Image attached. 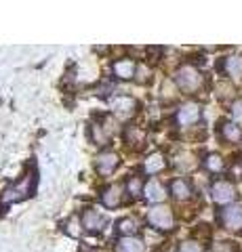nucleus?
<instances>
[{"label":"nucleus","mask_w":242,"mask_h":252,"mask_svg":"<svg viewBox=\"0 0 242 252\" xmlns=\"http://www.w3.org/2000/svg\"><path fill=\"white\" fill-rule=\"evenodd\" d=\"M110 107H112V112L118 116H131V114H135L137 103L129 94H116V97L110 99Z\"/></svg>","instance_id":"obj_8"},{"label":"nucleus","mask_w":242,"mask_h":252,"mask_svg":"<svg viewBox=\"0 0 242 252\" xmlns=\"http://www.w3.org/2000/svg\"><path fill=\"white\" fill-rule=\"evenodd\" d=\"M139 229V220L135 217H124L118 220V231L122 233V238H127V235H135Z\"/></svg>","instance_id":"obj_18"},{"label":"nucleus","mask_w":242,"mask_h":252,"mask_svg":"<svg viewBox=\"0 0 242 252\" xmlns=\"http://www.w3.org/2000/svg\"><path fill=\"white\" fill-rule=\"evenodd\" d=\"M171 193H173V198L177 202H185L192 198V185L187 183L185 179H175L173 183H171Z\"/></svg>","instance_id":"obj_12"},{"label":"nucleus","mask_w":242,"mask_h":252,"mask_svg":"<svg viewBox=\"0 0 242 252\" xmlns=\"http://www.w3.org/2000/svg\"><path fill=\"white\" fill-rule=\"evenodd\" d=\"M104 225H105V217L101 215L97 208H87L82 212V227L87 231L97 233V231L104 229Z\"/></svg>","instance_id":"obj_9"},{"label":"nucleus","mask_w":242,"mask_h":252,"mask_svg":"<svg viewBox=\"0 0 242 252\" xmlns=\"http://www.w3.org/2000/svg\"><path fill=\"white\" fill-rule=\"evenodd\" d=\"M101 200H104V204H105L107 208L118 206V204L122 202V185L120 183H114L110 187H105V191L101 193Z\"/></svg>","instance_id":"obj_14"},{"label":"nucleus","mask_w":242,"mask_h":252,"mask_svg":"<svg viewBox=\"0 0 242 252\" xmlns=\"http://www.w3.org/2000/svg\"><path fill=\"white\" fill-rule=\"evenodd\" d=\"M175 84L181 89L183 93H196L202 89V84H205V76L200 74L198 67L190 65V63H185L177 69L175 74Z\"/></svg>","instance_id":"obj_1"},{"label":"nucleus","mask_w":242,"mask_h":252,"mask_svg":"<svg viewBox=\"0 0 242 252\" xmlns=\"http://www.w3.org/2000/svg\"><path fill=\"white\" fill-rule=\"evenodd\" d=\"M80 252H101V250H97V248H93V246H89V244H84V246L80 248Z\"/></svg>","instance_id":"obj_27"},{"label":"nucleus","mask_w":242,"mask_h":252,"mask_svg":"<svg viewBox=\"0 0 242 252\" xmlns=\"http://www.w3.org/2000/svg\"><path fill=\"white\" fill-rule=\"evenodd\" d=\"M200 120V105L198 103H183L177 109V124L179 126H192Z\"/></svg>","instance_id":"obj_6"},{"label":"nucleus","mask_w":242,"mask_h":252,"mask_svg":"<svg viewBox=\"0 0 242 252\" xmlns=\"http://www.w3.org/2000/svg\"><path fill=\"white\" fill-rule=\"evenodd\" d=\"M114 74L120 80H131V78L137 76V65L133 59H118L114 63Z\"/></svg>","instance_id":"obj_11"},{"label":"nucleus","mask_w":242,"mask_h":252,"mask_svg":"<svg viewBox=\"0 0 242 252\" xmlns=\"http://www.w3.org/2000/svg\"><path fill=\"white\" fill-rule=\"evenodd\" d=\"M118 164H120V158L118 154H114V152H99L97 158H95V166L97 170L101 172V175H110V172H114L116 168H118Z\"/></svg>","instance_id":"obj_7"},{"label":"nucleus","mask_w":242,"mask_h":252,"mask_svg":"<svg viewBox=\"0 0 242 252\" xmlns=\"http://www.w3.org/2000/svg\"><path fill=\"white\" fill-rule=\"evenodd\" d=\"M210 198L217 204H232L236 200V187L230 181H215L210 185Z\"/></svg>","instance_id":"obj_3"},{"label":"nucleus","mask_w":242,"mask_h":252,"mask_svg":"<svg viewBox=\"0 0 242 252\" xmlns=\"http://www.w3.org/2000/svg\"><path fill=\"white\" fill-rule=\"evenodd\" d=\"M66 231L72 235V238H78V235H80V231H82V229H80V220H78L76 217L69 219L68 223H66Z\"/></svg>","instance_id":"obj_22"},{"label":"nucleus","mask_w":242,"mask_h":252,"mask_svg":"<svg viewBox=\"0 0 242 252\" xmlns=\"http://www.w3.org/2000/svg\"><path fill=\"white\" fill-rule=\"evenodd\" d=\"M213 252H236V246L232 242H215Z\"/></svg>","instance_id":"obj_23"},{"label":"nucleus","mask_w":242,"mask_h":252,"mask_svg":"<svg viewBox=\"0 0 242 252\" xmlns=\"http://www.w3.org/2000/svg\"><path fill=\"white\" fill-rule=\"evenodd\" d=\"M221 225L230 231L242 229V204H230L221 210Z\"/></svg>","instance_id":"obj_4"},{"label":"nucleus","mask_w":242,"mask_h":252,"mask_svg":"<svg viewBox=\"0 0 242 252\" xmlns=\"http://www.w3.org/2000/svg\"><path fill=\"white\" fill-rule=\"evenodd\" d=\"M30 183H32V177H26V179H21L19 183H15L11 185L9 189H4V193H2V202H19L23 198H28V193H30Z\"/></svg>","instance_id":"obj_5"},{"label":"nucleus","mask_w":242,"mask_h":252,"mask_svg":"<svg viewBox=\"0 0 242 252\" xmlns=\"http://www.w3.org/2000/svg\"><path fill=\"white\" fill-rule=\"evenodd\" d=\"M221 135L225 141H230V143H238L242 139V128L236 124V122H225L221 126Z\"/></svg>","instance_id":"obj_17"},{"label":"nucleus","mask_w":242,"mask_h":252,"mask_svg":"<svg viewBox=\"0 0 242 252\" xmlns=\"http://www.w3.org/2000/svg\"><path fill=\"white\" fill-rule=\"evenodd\" d=\"M143 195L147 198V202L160 204V202H165V198H167V189H165L162 183H158V181H147L145 187H143Z\"/></svg>","instance_id":"obj_10"},{"label":"nucleus","mask_w":242,"mask_h":252,"mask_svg":"<svg viewBox=\"0 0 242 252\" xmlns=\"http://www.w3.org/2000/svg\"><path fill=\"white\" fill-rule=\"evenodd\" d=\"M110 137H112V135L105 130L104 124H93V139L97 141V145H107Z\"/></svg>","instance_id":"obj_20"},{"label":"nucleus","mask_w":242,"mask_h":252,"mask_svg":"<svg viewBox=\"0 0 242 252\" xmlns=\"http://www.w3.org/2000/svg\"><path fill=\"white\" fill-rule=\"evenodd\" d=\"M165 166H167V160H165V156L158 154V152L150 154L143 162V170L147 172V175H158L160 170H165Z\"/></svg>","instance_id":"obj_13"},{"label":"nucleus","mask_w":242,"mask_h":252,"mask_svg":"<svg viewBox=\"0 0 242 252\" xmlns=\"http://www.w3.org/2000/svg\"><path fill=\"white\" fill-rule=\"evenodd\" d=\"M147 223L158 231H169V229H173V225H175V215L165 204H156V206L147 210Z\"/></svg>","instance_id":"obj_2"},{"label":"nucleus","mask_w":242,"mask_h":252,"mask_svg":"<svg viewBox=\"0 0 242 252\" xmlns=\"http://www.w3.org/2000/svg\"><path fill=\"white\" fill-rule=\"evenodd\" d=\"M143 187H145V183H141L139 177H131L127 181V189H129V193L133 195V198H139V195L143 193Z\"/></svg>","instance_id":"obj_21"},{"label":"nucleus","mask_w":242,"mask_h":252,"mask_svg":"<svg viewBox=\"0 0 242 252\" xmlns=\"http://www.w3.org/2000/svg\"><path fill=\"white\" fill-rule=\"evenodd\" d=\"M118 252H145V244L137 235H127L118 240Z\"/></svg>","instance_id":"obj_15"},{"label":"nucleus","mask_w":242,"mask_h":252,"mask_svg":"<svg viewBox=\"0 0 242 252\" xmlns=\"http://www.w3.org/2000/svg\"><path fill=\"white\" fill-rule=\"evenodd\" d=\"M179 252H202V246L198 242L190 240V242H183L181 246H179Z\"/></svg>","instance_id":"obj_24"},{"label":"nucleus","mask_w":242,"mask_h":252,"mask_svg":"<svg viewBox=\"0 0 242 252\" xmlns=\"http://www.w3.org/2000/svg\"><path fill=\"white\" fill-rule=\"evenodd\" d=\"M223 69L225 74L232 76V78H242V57L240 55H232L223 61Z\"/></svg>","instance_id":"obj_16"},{"label":"nucleus","mask_w":242,"mask_h":252,"mask_svg":"<svg viewBox=\"0 0 242 252\" xmlns=\"http://www.w3.org/2000/svg\"><path fill=\"white\" fill-rule=\"evenodd\" d=\"M232 118L236 122H242V99H236L232 103Z\"/></svg>","instance_id":"obj_25"},{"label":"nucleus","mask_w":242,"mask_h":252,"mask_svg":"<svg viewBox=\"0 0 242 252\" xmlns=\"http://www.w3.org/2000/svg\"><path fill=\"white\" fill-rule=\"evenodd\" d=\"M147 76H150V69H145L143 65H139V67H137V80H139V82H145Z\"/></svg>","instance_id":"obj_26"},{"label":"nucleus","mask_w":242,"mask_h":252,"mask_svg":"<svg viewBox=\"0 0 242 252\" xmlns=\"http://www.w3.org/2000/svg\"><path fill=\"white\" fill-rule=\"evenodd\" d=\"M205 166L210 172H221L225 168V162H223V158L219 154H208L207 160H205Z\"/></svg>","instance_id":"obj_19"}]
</instances>
